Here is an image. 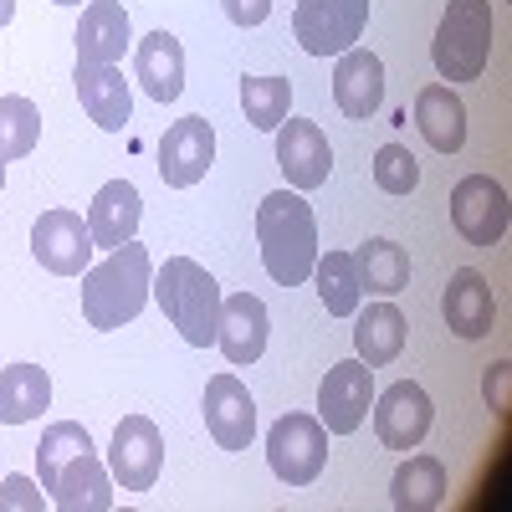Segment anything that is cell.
Returning <instances> with one entry per match:
<instances>
[{"mask_svg":"<svg viewBox=\"0 0 512 512\" xmlns=\"http://www.w3.org/2000/svg\"><path fill=\"white\" fill-rule=\"evenodd\" d=\"M36 477L52 507L62 512H108L113 507V477L98 461L93 436L77 420H57L41 431L36 446Z\"/></svg>","mask_w":512,"mask_h":512,"instance_id":"cell-1","label":"cell"},{"mask_svg":"<svg viewBox=\"0 0 512 512\" xmlns=\"http://www.w3.org/2000/svg\"><path fill=\"white\" fill-rule=\"evenodd\" d=\"M256 241H262V267L277 287L308 282L318 267V221L303 190H272L256 205Z\"/></svg>","mask_w":512,"mask_h":512,"instance_id":"cell-2","label":"cell"},{"mask_svg":"<svg viewBox=\"0 0 512 512\" xmlns=\"http://www.w3.org/2000/svg\"><path fill=\"white\" fill-rule=\"evenodd\" d=\"M149 287H154V267H149V251L139 241H123L113 246L98 267L82 272V318L98 333H113L123 323H134L149 303Z\"/></svg>","mask_w":512,"mask_h":512,"instance_id":"cell-3","label":"cell"},{"mask_svg":"<svg viewBox=\"0 0 512 512\" xmlns=\"http://www.w3.org/2000/svg\"><path fill=\"white\" fill-rule=\"evenodd\" d=\"M154 303L164 308V318L180 328V338L190 349H210L221 328V287L200 262L190 256H169V262L154 272Z\"/></svg>","mask_w":512,"mask_h":512,"instance_id":"cell-4","label":"cell"},{"mask_svg":"<svg viewBox=\"0 0 512 512\" xmlns=\"http://www.w3.org/2000/svg\"><path fill=\"white\" fill-rule=\"evenodd\" d=\"M492 57V0H451L436 41H431V62L446 82H477Z\"/></svg>","mask_w":512,"mask_h":512,"instance_id":"cell-5","label":"cell"},{"mask_svg":"<svg viewBox=\"0 0 512 512\" xmlns=\"http://www.w3.org/2000/svg\"><path fill=\"white\" fill-rule=\"evenodd\" d=\"M267 461L277 482L287 487H308L323 477V461H328V431L318 415H303V410H287L272 431H267Z\"/></svg>","mask_w":512,"mask_h":512,"instance_id":"cell-6","label":"cell"},{"mask_svg":"<svg viewBox=\"0 0 512 512\" xmlns=\"http://www.w3.org/2000/svg\"><path fill=\"white\" fill-rule=\"evenodd\" d=\"M369 0H297L292 36L308 57H338L364 36Z\"/></svg>","mask_w":512,"mask_h":512,"instance_id":"cell-7","label":"cell"},{"mask_svg":"<svg viewBox=\"0 0 512 512\" xmlns=\"http://www.w3.org/2000/svg\"><path fill=\"white\" fill-rule=\"evenodd\" d=\"M164 472V436L149 415H123L108 446V477L123 492H154Z\"/></svg>","mask_w":512,"mask_h":512,"instance_id":"cell-8","label":"cell"},{"mask_svg":"<svg viewBox=\"0 0 512 512\" xmlns=\"http://www.w3.org/2000/svg\"><path fill=\"white\" fill-rule=\"evenodd\" d=\"M374 405V369L364 359L333 364L318 384V420L328 436H354Z\"/></svg>","mask_w":512,"mask_h":512,"instance_id":"cell-9","label":"cell"},{"mask_svg":"<svg viewBox=\"0 0 512 512\" xmlns=\"http://www.w3.org/2000/svg\"><path fill=\"white\" fill-rule=\"evenodd\" d=\"M507 221H512V205L492 175H466L451 190V226L466 236V246H497L507 236Z\"/></svg>","mask_w":512,"mask_h":512,"instance_id":"cell-10","label":"cell"},{"mask_svg":"<svg viewBox=\"0 0 512 512\" xmlns=\"http://www.w3.org/2000/svg\"><path fill=\"white\" fill-rule=\"evenodd\" d=\"M93 236H88V221L77 210H47L36 226H31V256L52 277H82L93 267Z\"/></svg>","mask_w":512,"mask_h":512,"instance_id":"cell-11","label":"cell"},{"mask_svg":"<svg viewBox=\"0 0 512 512\" xmlns=\"http://www.w3.org/2000/svg\"><path fill=\"white\" fill-rule=\"evenodd\" d=\"M369 410H374V436L390 451H415L425 441V431H431V420H436L431 395H425L415 379L390 384V390H384Z\"/></svg>","mask_w":512,"mask_h":512,"instance_id":"cell-12","label":"cell"},{"mask_svg":"<svg viewBox=\"0 0 512 512\" xmlns=\"http://www.w3.org/2000/svg\"><path fill=\"white\" fill-rule=\"evenodd\" d=\"M216 164V128L205 118H180L164 128L159 139V180L169 190H190L205 180V169Z\"/></svg>","mask_w":512,"mask_h":512,"instance_id":"cell-13","label":"cell"},{"mask_svg":"<svg viewBox=\"0 0 512 512\" xmlns=\"http://www.w3.org/2000/svg\"><path fill=\"white\" fill-rule=\"evenodd\" d=\"M277 164L292 190H318L328 185L333 175V149H328V134L313 123V118H282L277 128Z\"/></svg>","mask_w":512,"mask_h":512,"instance_id":"cell-14","label":"cell"},{"mask_svg":"<svg viewBox=\"0 0 512 512\" xmlns=\"http://www.w3.org/2000/svg\"><path fill=\"white\" fill-rule=\"evenodd\" d=\"M205 431L221 451H246L256 436V400L236 374H216L205 384Z\"/></svg>","mask_w":512,"mask_h":512,"instance_id":"cell-15","label":"cell"},{"mask_svg":"<svg viewBox=\"0 0 512 512\" xmlns=\"http://www.w3.org/2000/svg\"><path fill=\"white\" fill-rule=\"evenodd\" d=\"M267 333H272V318H267V303L251 292H236V297H221V328H216V344L221 354L241 369V364H256L267 354Z\"/></svg>","mask_w":512,"mask_h":512,"instance_id":"cell-16","label":"cell"},{"mask_svg":"<svg viewBox=\"0 0 512 512\" xmlns=\"http://www.w3.org/2000/svg\"><path fill=\"white\" fill-rule=\"evenodd\" d=\"M128 47H134V31H128L123 0H88L82 21H77V62L118 67Z\"/></svg>","mask_w":512,"mask_h":512,"instance_id":"cell-17","label":"cell"},{"mask_svg":"<svg viewBox=\"0 0 512 512\" xmlns=\"http://www.w3.org/2000/svg\"><path fill=\"white\" fill-rule=\"evenodd\" d=\"M72 88L82 98V113H88L103 134H123L128 113H134V98H128V82L118 67H98V62H77L72 67Z\"/></svg>","mask_w":512,"mask_h":512,"instance_id":"cell-18","label":"cell"},{"mask_svg":"<svg viewBox=\"0 0 512 512\" xmlns=\"http://www.w3.org/2000/svg\"><path fill=\"white\" fill-rule=\"evenodd\" d=\"M333 103L344 118H369L379 113L384 103V62L364 47H349L338 52V67H333Z\"/></svg>","mask_w":512,"mask_h":512,"instance_id":"cell-19","label":"cell"},{"mask_svg":"<svg viewBox=\"0 0 512 512\" xmlns=\"http://www.w3.org/2000/svg\"><path fill=\"white\" fill-rule=\"evenodd\" d=\"M441 313H446V328L456 333V338H487L492 333V318H497V303H492V287H487V277L482 272H472V267H461V272H451V282H446V292H441Z\"/></svg>","mask_w":512,"mask_h":512,"instance_id":"cell-20","label":"cell"},{"mask_svg":"<svg viewBox=\"0 0 512 512\" xmlns=\"http://www.w3.org/2000/svg\"><path fill=\"white\" fill-rule=\"evenodd\" d=\"M134 77L154 103H175L185 93V47L169 31H149L134 52Z\"/></svg>","mask_w":512,"mask_h":512,"instance_id":"cell-21","label":"cell"},{"mask_svg":"<svg viewBox=\"0 0 512 512\" xmlns=\"http://www.w3.org/2000/svg\"><path fill=\"white\" fill-rule=\"evenodd\" d=\"M139 216H144L139 190L128 185V180H108V185L93 195V205H88V236H93V246H98V251H113V246H123V241H134Z\"/></svg>","mask_w":512,"mask_h":512,"instance_id":"cell-22","label":"cell"},{"mask_svg":"<svg viewBox=\"0 0 512 512\" xmlns=\"http://www.w3.org/2000/svg\"><path fill=\"white\" fill-rule=\"evenodd\" d=\"M415 123L425 144L436 154H456L466 144V103L446 88V82H431V88L415 93Z\"/></svg>","mask_w":512,"mask_h":512,"instance_id":"cell-23","label":"cell"},{"mask_svg":"<svg viewBox=\"0 0 512 512\" xmlns=\"http://www.w3.org/2000/svg\"><path fill=\"white\" fill-rule=\"evenodd\" d=\"M354 349L369 369H384L395 364L400 349H405V313L384 297V303H369L354 313Z\"/></svg>","mask_w":512,"mask_h":512,"instance_id":"cell-24","label":"cell"},{"mask_svg":"<svg viewBox=\"0 0 512 512\" xmlns=\"http://www.w3.org/2000/svg\"><path fill=\"white\" fill-rule=\"evenodd\" d=\"M47 405H52V379L41 364L0 369V425H31Z\"/></svg>","mask_w":512,"mask_h":512,"instance_id":"cell-25","label":"cell"},{"mask_svg":"<svg viewBox=\"0 0 512 512\" xmlns=\"http://www.w3.org/2000/svg\"><path fill=\"white\" fill-rule=\"evenodd\" d=\"M390 502L395 512H436L446 502V466L436 456H410L390 477Z\"/></svg>","mask_w":512,"mask_h":512,"instance_id":"cell-26","label":"cell"},{"mask_svg":"<svg viewBox=\"0 0 512 512\" xmlns=\"http://www.w3.org/2000/svg\"><path fill=\"white\" fill-rule=\"evenodd\" d=\"M354 272H359V287L374 292V297H395L410 287V256L405 246H395L390 236H369L359 251H354Z\"/></svg>","mask_w":512,"mask_h":512,"instance_id":"cell-27","label":"cell"},{"mask_svg":"<svg viewBox=\"0 0 512 512\" xmlns=\"http://www.w3.org/2000/svg\"><path fill=\"white\" fill-rule=\"evenodd\" d=\"M318 297H323V308L333 318H354L359 303H364V287H359V272H354V251H318Z\"/></svg>","mask_w":512,"mask_h":512,"instance_id":"cell-28","label":"cell"},{"mask_svg":"<svg viewBox=\"0 0 512 512\" xmlns=\"http://www.w3.org/2000/svg\"><path fill=\"white\" fill-rule=\"evenodd\" d=\"M241 108H246V123L272 134V128L287 118L292 108V82L287 77H246L241 82Z\"/></svg>","mask_w":512,"mask_h":512,"instance_id":"cell-29","label":"cell"},{"mask_svg":"<svg viewBox=\"0 0 512 512\" xmlns=\"http://www.w3.org/2000/svg\"><path fill=\"white\" fill-rule=\"evenodd\" d=\"M41 139V113L31 98H0V169L11 159H26Z\"/></svg>","mask_w":512,"mask_h":512,"instance_id":"cell-30","label":"cell"},{"mask_svg":"<svg viewBox=\"0 0 512 512\" xmlns=\"http://www.w3.org/2000/svg\"><path fill=\"white\" fill-rule=\"evenodd\" d=\"M374 185L384 195H410L420 185V159L405 149V144H384L374 154Z\"/></svg>","mask_w":512,"mask_h":512,"instance_id":"cell-31","label":"cell"},{"mask_svg":"<svg viewBox=\"0 0 512 512\" xmlns=\"http://www.w3.org/2000/svg\"><path fill=\"white\" fill-rule=\"evenodd\" d=\"M47 507V492L31 477H6L0 482V512H41Z\"/></svg>","mask_w":512,"mask_h":512,"instance_id":"cell-32","label":"cell"},{"mask_svg":"<svg viewBox=\"0 0 512 512\" xmlns=\"http://www.w3.org/2000/svg\"><path fill=\"white\" fill-rule=\"evenodd\" d=\"M482 395H487L492 410H507V405H512V364H507V359L487 364V374H482Z\"/></svg>","mask_w":512,"mask_h":512,"instance_id":"cell-33","label":"cell"},{"mask_svg":"<svg viewBox=\"0 0 512 512\" xmlns=\"http://www.w3.org/2000/svg\"><path fill=\"white\" fill-rule=\"evenodd\" d=\"M221 6H226L231 26H241V31H251V26H262V21L272 16V0H221Z\"/></svg>","mask_w":512,"mask_h":512,"instance_id":"cell-34","label":"cell"},{"mask_svg":"<svg viewBox=\"0 0 512 512\" xmlns=\"http://www.w3.org/2000/svg\"><path fill=\"white\" fill-rule=\"evenodd\" d=\"M11 16H16V0H0V31L11 26Z\"/></svg>","mask_w":512,"mask_h":512,"instance_id":"cell-35","label":"cell"},{"mask_svg":"<svg viewBox=\"0 0 512 512\" xmlns=\"http://www.w3.org/2000/svg\"><path fill=\"white\" fill-rule=\"evenodd\" d=\"M52 6H82V0H52Z\"/></svg>","mask_w":512,"mask_h":512,"instance_id":"cell-36","label":"cell"},{"mask_svg":"<svg viewBox=\"0 0 512 512\" xmlns=\"http://www.w3.org/2000/svg\"><path fill=\"white\" fill-rule=\"evenodd\" d=\"M0 185H6V169H0Z\"/></svg>","mask_w":512,"mask_h":512,"instance_id":"cell-37","label":"cell"}]
</instances>
